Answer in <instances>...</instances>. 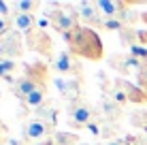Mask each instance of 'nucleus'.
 <instances>
[{"label":"nucleus","mask_w":147,"mask_h":145,"mask_svg":"<svg viewBox=\"0 0 147 145\" xmlns=\"http://www.w3.org/2000/svg\"><path fill=\"white\" fill-rule=\"evenodd\" d=\"M128 141L132 145H147V139L145 137H128Z\"/></svg>","instance_id":"obj_28"},{"label":"nucleus","mask_w":147,"mask_h":145,"mask_svg":"<svg viewBox=\"0 0 147 145\" xmlns=\"http://www.w3.org/2000/svg\"><path fill=\"white\" fill-rule=\"evenodd\" d=\"M11 24H13L15 32L26 34V36L36 30V17H34V15H28V13H13Z\"/></svg>","instance_id":"obj_12"},{"label":"nucleus","mask_w":147,"mask_h":145,"mask_svg":"<svg viewBox=\"0 0 147 145\" xmlns=\"http://www.w3.org/2000/svg\"><path fill=\"white\" fill-rule=\"evenodd\" d=\"M111 66L117 68L119 73H128L130 71V66H128V53H126V56H113V58H111Z\"/></svg>","instance_id":"obj_21"},{"label":"nucleus","mask_w":147,"mask_h":145,"mask_svg":"<svg viewBox=\"0 0 147 145\" xmlns=\"http://www.w3.org/2000/svg\"><path fill=\"white\" fill-rule=\"evenodd\" d=\"M4 58V49H2V43H0V60Z\"/></svg>","instance_id":"obj_33"},{"label":"nucleus","mask_w":147,"mask_h":145,"mask_svg":"<svg viewBox=\"0 0 147 145\" xmlns=\"http://www.w3.org/2000/svg\"><path fill=\"white\" fill-rule=\"evenodd\" d=\"M115 90H119L128 103H134V105H145L147 103V94L139 86L126 81V79H115Z\"/></svg>","instance_id":"obj_10"},{"label":"nucleus","mask_w":147,"mask_h":145,"mask_svg":"<svg viewBox=\"0 0 147 145\" xmlns=\"http://www.w3.org/2000/svg\"><path fill=\"white\" fill-rule=\"evenodd\" d=\"M0 43H2V49H4V58H11V60H17L22 58L24 53V38L19 32H15V30H11V32L7 34V36L0 38Z\"/></svg>","instance_id":"obj_9"},{"label":"nucleus","mask_w":147,"mask_h":145,"mask_svg":"<svg viewBox=\"0 0 147 145\" xmlns=\"http://www.w3.org/2000/svg\"><path fill=\"white\" fill-rule=\"evenodd\" d=\"M0 128H4V124H2V122H0Z\"/></svg>","instance_id":"obj_35"},{"label":"nucleus","mask_w":147,"mask_h":145,"mask_svg":"<svg viewBox=\"0 0 147 145\" xmlns=\"http://www.w3.org/2000/svg\"><path fill=\"white\" fill-rule=\"evenodd\" d=\"M85 128H88V132H90V134H94V137H102V134H105V128H102V124H100L98 119L90 122Z\"/></svg>","instance_id":"obj_24"},{"label":"nucleus","mask_w":147,"mask_h":145,"mask_svg":"<svg viewBox=\"0 0 147 145\" xmlns=\"http://www.w3.org/2000/svg\"><path fill=\"white\" fill-rule=\"evenodd\" d=\"M36 117L43 119V122L55 132V124H58V109H55V105H51V103L43 105V107L36 111Z\"/></svg>","instance_id":"obj_15"},{"label":"nucleus","mask_w":147,"mask_h":145,"mask_svg":"<svg viewBox=\"0 0 147 145\" xmlns=\"http://www.w3.org/2000/svg\"><path fill=\"white\" fill-rule=\"evenodd\" d=\"M53 68L58 71L60 75H64V77H79V73H81V66H79V62L75 60V56L70 51H60L58 56L53 58Z\"/></svg>","instance_id":"obj_6"},{"label":"nucleus","mask_w":147,"mask_h":145,"mask_svg":"<svg viewBox=\"0 0 147 145\" xmlns=\"http://www.w3.org/2000/svg\"><path fill=\"white\" fill-rule=\"evenodd\" d=\"M64 41L68 45V51L77 58H85V60H92V62H98V60L105 58V49H102L100 36L92 28L83 26V24L79 28H75L73 32H68L64 36Z\"/></svg>","instance_id":"obj_1"},{"label":"nucleus","mask_w":147,"mask_h":145,"mask_svg":"<svg viewBox=\"0 0 147 145\" xmlns=\"http://www.w3.org/2000/svg\"><path fill=\"white\" fill-rule=\"evenodd\" d=\"M77 11H79V19L88 28L100 26V24H102V19H100V11H98V7H96V2L81 0V2H77Z\"/></svg>","instance_id":"obj_11"},{"label":"nucleus","mask_w":147,"mask_h":145,"mask_svg":"<svg viewBox=\"0 0 147 145\" xmlns=\"http://www.w3.org/2000/svg\"><path fill=\"white\" fill-rule=\"evenodd\" d=\"M15 71H17V62H15V60H11V58H2L0 60V79H2V81L15 86V81H17V79L13 77Z\"/></svg>","instance_id":"obj_16"},{"label":"nucleus","mask_w":147,"mask_h":145,"mask_svg":"<svg viewBox=\"0 0 147 145\" xmlns=\"http://www.w3.org/2000/svg\"><path fill=\"white\" fill-rule=\"evenodd\" d=\"M139 88L147 94V68H145L143 73H139Z\"/></svg>","instance_id":"obj_27"},{"label":"nucleus","mask_w":147,"mask_h":145,"mask_svg":"<svg viewBox=\"0 0 147 145\" xmlns=\"http://www.w3.org/2000/svg\"><path fill=\"white\" fill-rule=\"evenodd\" d=\"M64 98H68L70 103L81 100V77H70L68 79V92H66Z\"/></svg>","instance_id":"obj_18"},{"label":"nucleus","mask_w":147,"mask_h":145,"mask_svg":"<svg viewBox=\"0 0 147 145\" xmlns=\"http://www.w3.org/2000/svg\"><path fill=\"white\" fill-rule=\"evenodd\" d=\"M49 134H53V130L38 117L28 119V122L24 124V130H22V137L26 139V141H38V139H45V137H49Z\"/></svg>","instance_id":"obj_8"},{"label":"nucleus","mask_w":147,"mask_h":145,"mask_svg":"<svg viewBox=\"0 0 147 145\" xmlns=\"http://www.w3.org/2000/svg\"><path fill=\"white\" fill-rule=\"evenodd\" d=\"M136 38H139V43H141V45H147V30H141Z\"/></svg>","instance_id":"obj_31"},{"label":"nucleus","mask_w":147,"mask_h":145,"mask_svg":"<svg viewBox=\"0 0 147 145\" xmlns=\"http://www.w3.org/2000/svg\"><path fill=\"white\" fill-rule=\"evenodd\" d=\"M47 79H49V68H47V64H45V62H32V64H28V66L24 68L22 77L15 81L13 94L24 103L36 88L45 86V83H47Z\"/></svg>","instance_id":"obj_2"},{"label":"nucleus","mask_w":147,"mask_h":145,"mask_svg":"<svg viewBox=\"0 0 147 145\" xmlns=\"http://www.w3.org/2000/svg\"><path fill=\"white\" fill-rule=\"evenodd\" d=\"M49 100H47V83L45 86H40V88H36L32 94L24 100V105H26L28 109H34V111H38L43 105H47Z\"/></svg>","instance_id":"obj_14"},{"label":"nucleus","mask_w":147,"mask_h":145,"mask_svg":"<svg viewBox=\"0 0 147 145\" xmlns=\"http://www.w3.org/2000/svg\"><path fill=\"white\" fill-rule=\"evenodd\" d=\"M26 47L32 49V51H36V53H40L45 60H51V56H53L51 38L47 36V32H45V30H38V28L26 36Z\"/></svg>","instance_id":"obj_5"},{"label":"nucleus","mask_w":147,"mask_h":145,"mask_svg":"<svg viewBox=\"0 0 147 145\" xmlns=\"http://www.w3.org/2000/svg\"><path fill=\"white\" fill-rule=\"evenodd\" d=\"M141 19H143V22H145V24H147V11H145V13H143V15H141Z\"/></svg>","instance_id":"obj_34"},{"label":"nucleus","mask_w":147,"mask_h":145,"mask_svg":"<svg viewBox=\"0 0 147 145\" xmlns=\"http://www.w3.org/2000/svg\"><path fill=\"white\" fill-rule=\"evenodd\" d=\"M107 145H132L128 141V139H113V141H109Z\"/></svg>","instance_id":"obj_30"},{"label":"nucleus","mask_w":147,"mask_h":145,"mask_svg":"<svg viewBox=\"0 0 147 145\" xmlns=\"http://www.w3.org/2000/svg\"><path fill=\"white\" fill-rule=\"evenodd\" d=\"M11 7H13V4L0 0V15H2V17H9V15H11ZM11 17H13V15H11Z\"/></svg>","instance_id":"obj_26"},{"label":"nucleus","mask_w":147,"mask_h":145,"mask_svg":"<svg viewBox=\"0 0 147 145\" xmlns=\"http://www.w3.org/2000/svg\"><path fill=\"white\" fill-rule=\"evenodd\" d=\"M100 113H102V117L107 119V122H117L121 117V105L115 103L113 98H102V103H100Z\"/></svg>","instance_id":"obj_13"},{"label":"nucleus","mask_w":147,"mask_h":145,"mask_svg":"<svg viewBox=\"0 0 147 145\" xmlns=\"http://www.w3.org/2000/svg\"><path fill=\"white\" fill-rule=\"evenodd\" d=\"M40 7H43V4H40L38 0H17V2H13L15 13H28V15H34V11H38Z\"/></svg>","instance_id":"obj_17"},{"label":"nucleus","mask_w":147,"mask_h":145,"mask_svg":"<svg viewBox=\"0 0 147 145\" xmlns=\"http://www.w3.org/2000/svg\"><path fill=\"white\" fill-rule=\"evenodd\" d=\"M90 122H94V109L85 100H75L68 107V126L70 128H83Z\"/></svg>","instance_id":"obj_4"},{"label":"nucleus","mask_w":147,"mask_h":145,"mask_svg":"<svg viewBox=\"0 0 147 145\" xmlns=\"http://www.w3.org/2000/svg\"><path fill=\"white\" fill-rule=\"evenodd\" d=\"M0 145H24V139H9V137H7Z\"/></svg>","instance_id":"obj_29"},{"label":"nucleus","mask_w":147,"mask_h":145,"mask_svg":"<svg viewBox=\"0 0 147 145\" xmlns=\"http://www.w3.org/2000/svg\"><path fill=\"white\" fill-rule=\"evenodd\" d=\"M128 53L136 60H143V62H147V47H143L141 43H134L128 47Z\"/></svg>","instance_id":"obj_22"},{"label":"nucleus","mask_w":147,"mask_h":145,"mask_svg":"<svg viewBox=\"0 0 147 145\" xmlns=\"http://www.w3.org/2000/svg\"><path fill=\"white\" fill-rule=\"evenodd\" d=\"M53 145H77V134L73 132H64V130H55L53 132Z\"/></svg>","instance_id":"obj_19"},{"label":"nucleus","mask_w":147,"mask_h":145,"mask_svg":"<svg viewBox=\"0 0 147 145\" xmlns=\"http://www.w3.org/2000/svg\"><path fill=\"white\" fill-rule=\"evenodd\" d=\"M100 28L109 30V32H121V30H126L128 26H126V22H124V19H102Z\"/></svg>","instance_id":"obj_20"},{"label":"nucleus","mask_w":147,"mask_h":145,"mask_svg":"<svg viewBox=\"0 0 147 145\" xmlns=\"http://www.w3.org/2000/svg\"><path fill=\"white\" fill-rule=\"evenodd\" d=\"M11 28H13L11 17H2V15H0V38H2V36H7V34L11 32Z\"/></svg>","instance_id":"obj_25"},{"label":"nucleus","mask_w":147,"mask_h":145,"mask_svg":"<svg viewBox=\"0 0 147 145\" xmlns=\"http://www.w3.org/2000/svg\"><path fill=\"white\" fill-rule=\"evenodd\" d=\"M30 145H53V141H43V143H30Z\"/></svg>","instance_id":"obj_32"},{"label":"nucleus","mask_w":147,"mask_h":145,"mask_svg":"<svg viewBox=\"0 0 147 145\" xmlns=\"http://www.w3.org/2000/svg\"><path fill=\"white\" fill-rule=\"evenodd\" d=\"M49 7L53 11H49V19H51V28L55 32H60L62 36H66L68 32H73L75 28L81 26V19H79V11H77V4H58L51 2Z\"/></svg>","instance_id":"obj_3"},{"label":"nucleus","mask_w":147,"mask_h":145,"mask_svg":"<svg viewBox=\"0 0 147 145\" xmlns=\"http://www.w3.org/2000/svg\"><path fill=\"white\" fill-rule=\"evenodd\" d=\"M68 79L70 77H64V75H60V77L53 79V86H55V90H58L62 96H66V92H68Z\"/></svg>","instance_id":"obj_23"},{"label":"nucleus","mask_w":147,"mask_h":145,"mask_svg":"<svg viewBox=\"0 0 147 145\" xmlns=\"http://www.w3.org/2000/svg\"><path fill=\"white\" fill-rule=\"evenodd\" d=\"M130 4L132 2H124V0H98L96 7L100 15H105V19H121L128 13Z\"/></svg>","instance_id":"obj_7"}]
</instances>
